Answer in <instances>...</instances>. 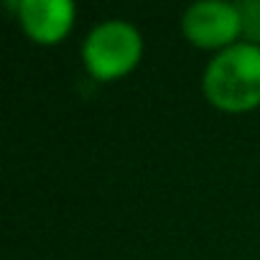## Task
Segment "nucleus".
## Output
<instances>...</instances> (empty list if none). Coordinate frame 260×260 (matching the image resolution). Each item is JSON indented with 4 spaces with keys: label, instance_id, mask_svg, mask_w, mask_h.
Returning a JSON list of instances; mask_svg holds the SVG:
<instances>
[{
    "label": "nucleus",
    "instance_id": "20e7f679",
    "mask_svg": "<svg viewBox=\"0 0 260 260\" xmlns=\"http://www.w3.org/2000/svg\"><path fill=\"white\" fill-rule=\"evenodd\" d=\"M13 8L26 36L41 46L64 41L77 18V6L72 0H21Z\"/></svg>",
    "mask_w": 260,
    "mask_h": 260
},
{
    "label": "nucleus",
    "instance_id": "f257e3e1",
    "mask_svg": "<svg viewBox=\"0 0 260 260\" xmlns=\"http://www.w3.org/2000/svg\"><path fill=\"white\" fill-rule=\"evenodd\" d=\"M202 92L222 112H250L260 107V46L237 41L217 51L204 67Z\"/></svg>",
    "mask_w": 260,
    "mask_h": 260
},
{
    "label": "nucleus",
    "instance_id": "7ed1b4c3",
    "mask_svg": "<svg viewBox=\"0 0 260 260\" xmlns=\"http://www.w3.org/2000/svg\"><path fill=\"white\" fill-rule=\"evenodd\" d=\"M181 34L197 49L222 51L242 41L237 3L227 0H197L181 13Z\"/></svg>",
    "mask_w": 260,
    "mask_h": 260
},
{
    "label": "nucleus",
    "instance_id": "39448f33",
    "mask_svg": "<svg viewBox=\"0 0 260 260\" xmlns=\"http://www.w3.org/2000/svg\"><path fill=\"white\" fill-rule=\"evenodd\" d=\"M242 41L260 46V0H237Z\"/></svg>",
    "mask_w": 260,
    "mask_h": 260
},
{
    "label": "nucleus",
    "instance_id": "f03ea898",
    "mask_svg": "<svg viewBox=\"0 0 260 260\" xmlns=\"http://www.w3.org/2000/svg\"><path fill=\"white\" fill-rule=\"evenodd\" d=\"M143 59V34L136 23L107 18L89 28L82 41V64L97 82H112L130 74Z\"/></svg>",
    "mask_w": 260,
    "mask_h": 260
}]
</instances>
